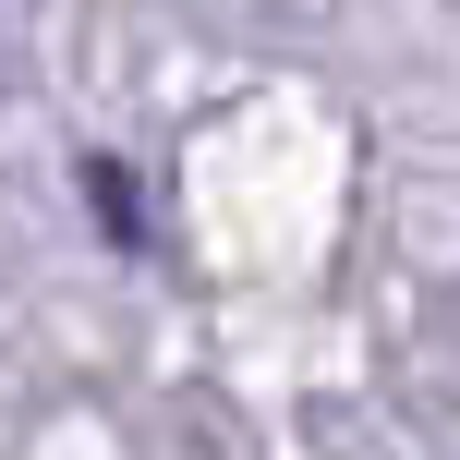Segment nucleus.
I'll list each match as a JSON object with an SVG mask.
<instances>
[{"instance_id":"1","label":"nucleus","mask_w":460,"mask_h":460,"mask_svg":"<svg viewBox=\"0 0 460 460\" xmlns=\"http://www.w3.org/2000/svg\"><path fill=\"white\" fill-rule=\"evenodd\" d=\"M85 194H97V218H110L121 243H134V230H146V207H134V182H121L110 158H85Z\"/></svg>"}]
</instances>
